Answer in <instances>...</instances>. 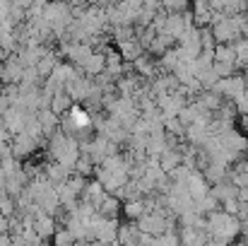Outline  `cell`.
Returning a JSON list of instances; mask_svg holds the SVG:
<instances>
[{"mask_svg": "<svg viewBox=\"0 0 248 246\" xmlns=\"http://www.w3.org/2000/svg\"><path fill=\"white\" fill-rule=\"evenodd\" d=\"M118 210H121V203H118V198L108 193V196H106V200L99 205V210H96V213H99L101 217H116V215H118Z\"/></svg>", "mask_w": 248, "mask_h": 246, "instance_id": "cell-7", "label": "cell"}, {"mask_svg": "<svg viewBox=\"0 0 248 246\" xmlns=\"http://www.w3.org/2000/svg\"><path fill=\"white\" fill-rule=\"evenodd\" d=\"M186 186H188V191H190L193 200H200V198H205V196L210 193L207 181H205V176H202V174H190V176H188V181H186Z\"/></svg>", "mask_w": 248, "mask_h": 246, "instance_id": "cell-5", "label": "cell"}, {"mask_svg": "<svg viewBox=\"0 0 248 246\" xmlns=\"http://www.w3.org/2000/svg\"><path fill=\"white\" fill-rule=\"evenodd\" d=\"M195 2H210V0H193V5H195Z\"/></svg>", "mask_w": 248, "mask_h": 246, "instance_id": "cell-14", "label": "cell"}, {"mask_svg": "<svg viewBox=\"0 0 248 246\" xmlns=\"http://www.w3.org/2000/svg\"><path fill=\"white\" fill-rule=\"evenodd\" d=\"M135 70H138L140 75H147V78H152V75H155V63H152V58H147V56H140V58L135 61Z\"/></svg>", "mask_w": 248, "mask_h": 246, "instance_id": "cell-9", "label": "cell"}, {"mask_svg": "<svg viewBox=\"0 0 248 246\" xmlns=\"http://www.w3.org/2000/svg\"><path fill=\"white\" fill-rule=\"evenodd\" d=\"M24 66L17 61V56L12 53L10 58H5L2 63H0V82L7 87V84H22L24 80Z\"/></svg>", "mask_w": 248, "mask_h": 246, "instance_id": "cell-1", "label": "cell"}, {"mask_svg": "<svg viewBox=\"0 0 248 246\" xmlns=\"http://www.w3.org/2000/svg\"><path fill=\"white\" fill-rule=\"evenodd\" d=\"M188 7V0H162V10L173 15V12H186Z\"/></svg>", "mask_w": 248, "mask_h": 246, "instance_id": "cell-10", "label": "cell"}, {"mask_svg": "<svg viewBox=\"0 0 248 246\" xmlns=\"http://www.w3.org/2000/svg\"><path fill=\"white\" fill-rule=\"evenodd\" d=\"M12 5L15 7H22V10H29L34 5V0H12Z\"/></svg>", "mask_w": 248, "mask_h": 246, "instance_id": "cell-12", "label": "cell"}, {"mask_svg": "<svg viewBox=\"0 0 248 246\" xmlns=\"http://www.w3.org/2000/svg\"><path fill=\"white\" fill-rule=\"evenodd\" d=\"M215 61H217V63L236 66V51H234V44H217V46H215Z\"/></svg>", "mask_w": 248, "mask_h": 246, "instance_id": "cell-6", "label": "cell"}, {"mask_svg": "<svg viewBox=\"0 0 248 246\" xmlns=\"http://www.w3.org/2000/svg\"><path fill=\"white\" fill-rule=\"evenodd\" d=\"M41 143L34 138V135H29L27 131L24 133H19V135H15V143L10 145L12 148V155L17 157V160H22V157H27V155H31L36 148H39Z\"/></svg>", "mask_w": 248, "mask_h": 246, "instance_id": "cell-2", "label": "cell"}, {"mask_svg": "<svg viewBox=\"0 0 248 246\" xmlns=\"http://www.w3.org/2000/svg\"><path fill=\"white\" fill-rule=\"evenodd\" d=\"M34 230H36V234H39L41 239H51V237L58 232L53 215H48V213H44V210H39V213L34 215Z\"/></svg>", "mask_w": 248, "mask_h": 246, "instance_id": "cell-3", "label": "cell"}, {"mask_svg": "<svg viewBox=\"0 0 248 246\" xmlns=\"http://www.w3.org/2000/svg\"><path fill=\"white\" fill-rule=\"evenodd\" d=\"M10 232V217L0 213V234H7Z\"/></svg>", "mask_w": 248, "mask_h": 246, "instance_id": "cell-11", "label": "cell"}, {"mask_svg": "<svg viewBox=\"0 0 248 246\" xmlns=\"http://www.w3.org/2000/svg\"><path fill=\"white\" fill-rule=\"evenodd\" d=\"M116 46H118V53H121L123 63H135V61L142 56V49H145L138 39H133V41H123V44H116Z\"/></svg>", "mask_w": 248, "mask_h": 246, "instance_id": "cell-4", "label": "cell"}, {"mask_svg": "<svg viewBox=\"0 0 248 246\" xmlns=\"http://www.w3.org/2000/svg\"><path fill=\"white\" fill-rule=\"evenodd\" d=\"M78 244V239L73 237V232L65 227V230H58L56 234H53V246H75Z\"/></svg>", "mask_w": 248, "mask_h": 246, "instance_id": "cell-8", "label": "cell"}, {"mask_svg": "<svg viewBox=\"0 0 248 246\" xmlns=\"http://www.w3.org/2000/svg\"><path fill=\"white\" fill-rule=\"evenodd\" d=\"M36 246H46V242H41V244H36Z\"/></svg>", "mask_w": 248, "mask_h": 246, "instance_id": "cell-15", "label": "cell"}, {"mask_svg": "<svg viewBox=\"0 0 248 246\" xmlns=\"http://www.w3.org/2000/svg\"><path fill=\"white\" fill-rule=\"evenodd\" d=\"M84 2H87V5H99L101 0H84Z\"/></svg>", "mask_w": 248, "mask_h": 246, "instance_id": "cell-13", "label": "cell"}]
</instances>
